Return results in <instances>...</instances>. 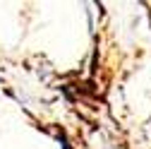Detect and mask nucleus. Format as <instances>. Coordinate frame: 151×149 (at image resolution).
I'll return each instance as SVG.
<instances>
[]
</instances>
